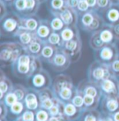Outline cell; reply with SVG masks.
<instances>
[{
    "mask_svg": "<svg viewBox=\"0 0 119 121\" xmlns=\"http://www.w3.org/2000/svg\"><path fill=\"white\" fill-rule=\"evenodd\" d=\"M52 88L56 97L65 103L71 102L76 91L72 78L64 73H59L54 77Z\"/></svg>",
    "mask_w": 119,
    "mask_h": 121,
    "instance_id": "6da1fadb",
    "label": "cell"
},
{
    "mask_svg": "<svg viewBox=\"0 0 119 121\" xmlns=\"http://www.w3.org/2000/svg\"><path fill=\"white\" fill-rule=\"evenodd\" d=\"M23 53V46L16 41L2 42L0 45V62L1 66L12 65Z\"/></svg>",
    "mask_w": 119,
    "mask_h": 121,
    "instance_id": "7a4b0ae2",
    "label": "cell"
},
{
    "mask_svg": "<svg viewBox=\"0 0 119 121\" xmlns=\"http://www.w3.org/2000/svg\"><path fill=\"white\" fill-rule=\"evenodd\" d=\"M104 24L102 15L95 10H90L79 16L78 27L88 33L92 34L98 31Z\"/></svg>",
    "mask_w": 119,
    "mask_h": 121,
    "instance_id": "3957f363",
    "label": "cell"
},
{
    "mask_svg": "<svg viewBox=\"0 0 119 121\" xmlns=\"http://www.w3.org/2000/svg\"><path fill=\"white\" fill-rule=\"evenodd\" d=\"M0 22L1 37H14L21 27V16L14 11L8 12Z\"/></svg>",
    "mask_w": 119,
    "mask_h": 121,
    "instance_id": "277c9868",
    "label": "cell"
},
{
    "mask_svg": "<svg viewBox=\"0 0 119 121\" xmlns=\"http://www.w3.org/2000/svg\"><path fill=\"white\" fill-rule=\"evenodd\" d=\"M111 76L114 75L111 73L109 65L95 60L88 67L87 79L99 85L102 81L109 78Z\"/></svg>",
    "mask_w": 119,
    "mask_h": 121,
    "instance_id": "5b68a950",
    "label": "cell"
},
{
    "mask_svg": "<svg viewBox=\"0 0 119 121\" xmlns=\"http://www.w3.org/2000/svg\"><path fill=\"white\" fill-rule=\"evenodd\" d=\"M31 60L32 56L24 52L11 65L14 76L21 79H29L34 74L31 66Z\"/></svg>",
    "mask_w": 119,
    "mask_h": 121,
    "instance_id": "8992f818",
    "label": "cell"
},
{
    "mask_svg": "<svg viewBox=\"0 0 119 121\" xmlns=\"http://www.w3.org/2000/svg\"><path fill=\"white\" fill-rule=\"evenodd\" d=\"M119 56L117 43L107 44L100 49L95 51V59L102 63L110 65Z\"/></svg>",
    "mask_w": 119,
    "mask_h": 121,
    "instance_id": "52a82bcc",
    "label": "cell"
},
{
    "mask_svg": "<svg viewBox=\"0 0 119 121\" xmlns=\"http://www.w3.org/2000/svg\"><path fill=\"white\" fill-rule=\"evenodd\" d=\"M29 79L31 87L37 91L51 87L53 82L50 73L43 68L36 71Z\"/></svg>",
    "mask_w": 119,
    "mask_h": 121,
    "instance_id": "ba28073f",
    "label": "cell"
},
{
    "mask_svg": "<svg viewBox=\"0 0 119 121\" xmlns=\"http://www.w3.org/2000/svg\"><path fill=\"white\" fill-rule=\"evenodd\" d=\"M82 41L80 35L71 40L63 42L62 50L66 52L71 59L72 63L77 62L82 55Z\"/></svg>",
    "mask_w": 119,
    "mask_h": 121,
    "instance_id": "9c48e42d",
    "label": "cell"
},
{
    "mask_svg": "<svg viewBox=\"0 0 119 121\" xmlns=\"http://www.w3.org/2000/svg\"><path fill=\"white\" fill-rule=\"evenodd\" d=\"M72 63L71 59L61 48L59 49L50 62L49 65L56 72H62L69 68Z\"/></svg>",
    "mask_w": 119,
    "mask_h": 121,
    "instance_id": "30bf717a",
    "label": "cell"
},
{
    "mask_svg": "<svg viewBox=\"0 0 119 121\" xmlns=\"http://www.w3.org/2000/svg\"><path fill=\"white\" fill-rule=\"evenodd\" d=\"M102 96H118L119 95V79L115 76L102 81L99 84Z\"/></svg>",
    "mask_w": 119,
    "mask_h": 121,
    "instance_id": "8fae6325",
    "label": "cell"
},
{
    "mask_svg": "<svg viewBox=\"0 0 119 121\" xmlns=\"http://www.w3.org/2000/svg\"><path fill=\"white\" fill-rule=\"evenodd\" d=\"M100 109L104 115L112 116L119 111V95L102 96L100 101Z\"/></svg>",
    "mask_w": 119,
    "mask_h": 121,
    "instance_id": "7c38bea8",
    "label": "cell"
},
{
    "mask_svg": "<svg viewBox=\"0 0 119 121\" xmlns=\"http://www.w3.org/2000/svg\"><path fill=\"white\" fill-rule=\"evenodd\" d=\"M77 89L84 95H90L102 99V93L100 86L97 83L90 81L88 79L81 81L78 83Z\"/></svg>",
    "mask_w": 119,
    "mask_h": 121,
    "instance_id": "4fadbf2b",
    "label": "cell"
},
{
    "mask_svg": "<svg viewBox=\"0 0 119 121\" xmlns=\"http://www.w3.org/2000/svg\"><path fill=\"white\" fill-rule=\"evenodd\" d=\"M96 32L104 46L110 43H117L119 41L113 33L111 26L109 24L105 23L100 30Z\"/></svg>",
    "mask_w": 119,
    "mask_h": 121,
    "instance_id": "5bb4252c",
    "label": "cell"
},
{
    "mask_svg": "<svg viewBox=\"0 0 119 121\" xmlns=\"http://www.w3.org/2000/svg\"><path fill=\"white\" fill-rule=\"evenodd\" d=\"M24 103L27 109L36 111L40 108V102L38 91L29 87L27 94L24 99Z\"/></svg>",
    "mask_w": 119,
    "mask_h": 121,
    "instance_id": "9a60e30c",
    "label": "cell"
},
{
    "mask_svg": "<svg viewBox=\"0 0 119 121\" xmlns=\"http://www.w3.org/2000/svg\"><path fill=\"white\" fill-rule=\"evenodd\" d=\"M66 26H78L79 14L74 9L67 6L59 15Z\"/></svg>",
    "mask_w": 119,
    "mask_h": 121,
    "instance_id": "2e32d148",
    "label": "cell"
},
{
    "mask_svg": "<svg viewBox=\"0 0 119 121\" xmlns=\"http://www.w3.org/2000/svg\"><path fill=\"white\" fill-rule=\"evenodd\" d=\"M14 38L16 39V41L23 46V48H25L34 41L36 39H37L38 36L36 35V32H33L24 28L20 27Z\"/></svg>",
    "mask_w": 119,
    "mask_h": 121,
    "instance_id": "e0dca14e",
    "label": "cell"
},
{
    "mask_svg": "<svg viewBox=\"0 0 119 121\" xmlns=\"http://www.w3.org/2000/svg\"><path fill=\"white\" fill-rule=\"evenodd\" d=\"M101 14L106 24L113 25L118 23L119 22V4H112Z\"/></svg>",
    "mask_w": 119,
    "mask_h": 121,
    "instance_id": "ac0fdd59",
    "label": "cell"
},
{
    "mask_svg": "<svg viewBox=\"0 0 119 121\" xmlns=\"http://www.w3.org/2000/svg\"><path fill=\"white\" fill-rule=\"evenodd\" d=\"M54 31L52 30L49 19H41L39 27L36 31L37 36L43 41H48Z\"/></svg>",
    "mask_w": 119,
    "mask_h": 121,
    "instance_id": "d6986e66",
    "label": "cell"
},
{
    "mask_svg": "<svg viewBox=\"0 0 119 121\" xmlns=\"http://www.w3.org/2000/svg\"><path fill=\"white\" fill-rule=\"evenodd\" d=\"M0 73V101H3L5 95L13 90L14 84L4 71L1 70Z\"/></svg>",
    "mask_w": 119,
    "mask_h": 121,
    "instance_id": "ffe728a7",
    "label": "cell"
},
{
    "mask_svg": "<svg viewBox=\"0 0 119 121\" xmlns=\"http://www.w3.org/2000/svg\"><path fill=\"white\" fill-rule=\"evenodd\" d=\"M41 19L36 15L21 17V27L33 32H36Z\"/></svg>",
    "mask_w": 119,
    "mask_h": 121,
    "instance_id": "44dd1931",
    "label": "cell"
},
{
    "mask_svg": "<svg viewBox=\"0 0 119 121\" xmlns=\"http://www.w3.org/2000/svg\"><path fill=\"white\" fill-rule=\"evenodd\" d=\"M82 111L75 106L71 102L65 103L64 116L68 121H78L82 115Z\"/></svg>",
    "mask_w": 119,
    "mask_h": 121,
    "instance_id": "7402d4cb",
    "label": "cell"
},
{
    "mask_svg": "<svg viewBox=\"0 0 119 121\" xmlns=\"http://www.w3.org/2000/svg\"><path fill=\"white\" fill-rule=\"evenodd\" d=\"M45 41H42L38 37L32 41L28 46L24 48V52L34 57H38L43 49Z\"/></svg>",
    "mask_w": 119,
    "mask_h": 121,
    "instance_id": "603a6c76",
    "label": "cell"
},
{
    "mask_svg": "<svg viewBox=\"0 0 119 121\" xmlns=\"http://www.w3.org/2000/svg\"><path fill=\"white\" fill-rule=\"evenodd\" d=\"M58 50L59 49L53 46L48 41H45L43 45V49L41 51L39 57L42 61L49 64Z\"/></svg>",
    "mask_w": 119,
    "mask_h": 121,
    "instance_id": "cb8c5ba5",
    "label": "cell"
},
{
    "mask_svg": "<svg viewBox=\"0 0 119 121\" xmlns=\"http://www.w3.org/2000/svg\"><path fill=\"white\" fill-rule=\"evenodd\" d=\"M48 8L51 15H59L66 7V0H48Z\"/></svg>",
    "mask_w": 119,
    "mask_h": 121,
    "instance_id": "d4e9b609",
    "label": "cell"
},
{
    "mask_svg": "<svg viewBox=\"0 0 119 121\" xmlns=\"http://www.w3.org/2000/svg\"><path fill=\"white\" fill-rule=\"evenodd\" d=\"M63 42L72 39L80 35L78 26H66L60 32Z\"/></svg>",
    "mask_w": 119,
    "mask_h": 121,
    "instance_id": "484cf974",
    "label": "cell"
},
{
    "mask_svg": "<svg viewBox=\"0 0 119 121\" xmlns=\"http://www.w3.org/2000/svg\"><path fill=\"white\" fill-rule=\"evenodd\" d=\"M25 1H26V8L22 17H27V16L36 15L41 4L38 0H25Z\"/></svg>",
    "mask_w": 119,
    "mask_h": 121,
    "instance_id": "4316f807",
    "label": "cell"
},
{
    "mask_svg": "<svg viewBox=\"0 0 119 121\" xmlns=\"http://www.w3.org/2000/svg\"><path fill=\"white\" fill-rule=\"evenodd\" d=\"M102 113L96 110L83 111L79 121H100Z\"/></svg>",
    "mask_w": 119,
    "mask_h": 121,
    "instance_id": "83f0119b",
    "label": "cell"
},
{
    "mask_svg": "<svg viewBox=\"0 0 119 121\" xmlns=\"http://www.w3.org/2000/svg\"><path fill=\"white\" fill-rule=\"evenodd\" d=\"M101 98L90 95H84V111L96 110L100 103Z\"/></svg>",
    "mask_w": 119,
    "mask_h": 121,
    "instance_id": "f1b7e54d",
    "label": "cell"
},
{
    "mask_svg": "<svg viewBox=\"0 0 119 121\" xmlns=\"http://www.w3.org/2000/svg\"><path fill=\"white\" fill-rule=\"evenodd\" d=\"M8 109H9V113L11 116H13L14 117L13 120H15L16 118L20 116L24 113V111L27 109V108L25 106L24 102L17 101V102H16L11 106H10Z\"/></svg>",
    "mask_w": 119,
    "mask_h": 121,
    "instance_id": "f546056e",
    "label": "cell"
},
{
    "mask_svg": "<svg viewBox=\"0 0 119 121\" xmlns=\"http://www.w3.org/2000/svg\"><path fill=\"white\" fill-rule=\"evenodd\" d=\"M52 29L55 32H61L62 30L66 27V25L61 20V18L57 15H51L49 19Z\"/></svg>",
    "mask_w": 119,
    "mask_h": 121,
    "instance_id": "4dcf8cb0",
    "label": "cell"
},
{
    "mask_svg": "<svg viewBox=\"0 0 119 121\" xmlns=\"http://www.w3.org/2000/svg\"><path fill=\"white\" fill-rule=\"evenodd\" d=\"M64 106H65V102L57 98L56 103L48 111L50 114V116H64Z\"/></svg>",
    "mask_w": 119,
    "mask_h": 121,
    "instance_id": "1f68e13d",
    "label": "cell"
},
{
    "mask_svg": "<svg viewBox=\"0 0 119 121\" xmlns=\"http://www.w3.org/2000/svg\"><path fill=\"white\" fill-rule=\"evenodd\" d=\"M28 90L29 88L26 87L24 86L20 83H17V84H14L12 91L16 95L18 101L24 102V99L27 94Z\"/></svg>",
    "mask_w": 119,
    "mask_h": 121,
    "instance_id": "d6a6232c",
    "label": "cell"
},
{
    "mask_svg": "<svg viewBox=\"0 0 119 121\" xmlns=\"http://www.w3.org/2000/svg\"><path fill=\"white\" fill-rule=\"evenodd\" d=\"M48 42L52 45L53 46L57 48L58 49L62 48L63 44V41L62 39L61 34L59 32H52V34L50 35V36L48 40Z\"/></svg>",
    "mask_w": 119,
    "mask_h": 121,
    "instance_id": "836d02e7",
    "label": "cell"
},
{
    "mask_svg": "<svg viewBox=\"0 0 119 121\" xmlns=\"http://www.w3.org/2000/svg\"><path fill=\"white\" fill-rule=\"evenodd\" d=\"M71 102L75 106H77L78 108L82 110V111H84V95L77 89V87H76V91H75V95L71 100Z\"/></svg>",
    "mask_w": 119,
    "mask_h": 121,
    "instance_id": "e575fe53",
    "label": "cell"
},
{
    "mask_svg": "<svg viewBox=\"0 0 119 121\" xmlns=\"http://www.w3.org/2000/svg\"><path fill=\"white\" fill-rule=\"evenodd\" d=\"M14 12L17 13L21 17L22 16L25 8H26V1L25 0H16L13 4L11 6Z\"/></svg>",
    "mask_w": 119,
    "mask_h": 121,
    "instance_id": "d590c367",
    "label": "cell"
},
{
    "mask_svg": "<svg viewBox=\"0 0 119 121\" xmlns=\"http://www.w3.org/2000/svg\"><path fill=\"white\" fill-rule=\"evenodd\" d=\"M36 113V121H48L50 118V114L48 110L40 108Z\"/></svg>",
    "mask_w": 119,
    "mask_h": 121,
    "instance_id": "8d00e7d4",
    "label": "cell"
},
{
    "mask_svg": "<svg viewBox=\"0 0 119 121\" xmlns=\"http://www.w3.org/2000/svg\"><path fill=\"white\" fill-rule=\"evenodd\" d=\"M17 98L16 97V95L13 92V91L8 92V94H6L3 99V101L1 102H4L6 105L9 108L10 106H11L13 104H14L16 102H17Z\"/></svg>",
    "mask_w": 119,
    "mask_h": 121,
    "instance_id": "74e56055",
    "label": "cell"
},
{
    "mask_svg": "<svg viewBox=\"0 0 119 121\" xmlns=\"http://www.w3.org/2000/svg\"><path fill=\"white\" fill-rule=\"evenodd\" d=\"M113 4L111 0H97V8L98 11L102 13L107 9H109Z\"/></svg>",
    "mask_w": 119,
    "mask_h": 121,
    "instance_id": "f35d334b",
    "label": "cell"
},
{
    "mask_svg": "<svg viewBox=\"0 0 119 121\" xmlns=\"http://www.w3.org/2000/svg\"><path fill=\"white\" fill-rule=\"evenodd\" d=\"M90 10H91V9H90L89 6H88V4L86 0H79V1L78 5H77V9H76L79 16L84 13L90 11Z\"/></svg>",
    "mask_w": 119,
    "mask_h": 121,
    "instance_id": "ab89813d",
    "label": "cell"
},
{
    "mask_svg": "<svg viewBox=\"0 0 119 121\" xmlns=\"http://www.w3.org/2000/svg\"><path fill=\"white\" fill-rule=\"evenodd\" d=\"M109 67L112 74L116 77L119 78V56L109 65Z\"/></svg>",
    "mask_w": 119,
    "mask_h": 121,
    "instance_id": "60d3db41",
    "label": "cell"
},
{
    "mask_svg": "<svg viewBox=\"0 0 119 121\" xmlns=\"http://www.w3.org/2000/svg\"><path fill=\"white\" fill-rule=\"evenodd\" d=\"M8 113V107L4 102L0 101V118H6Z\"/></svg>",
    "mask_w": 119,
    "mask_h": 121,
    "instance_id": "b9f144b4",
    "label": "cell"
},
{
    "mask_svg": "<svg viewBox=\"0 0 119 121\" xmlns=\"http://www.w3.org/2000/svg\"><path fill=\"white\" fill-rule=\"evenodd\" d=\"M7 5L2 1L0 0V19L3 18L8 12L7 11Z\"/></svg>",
    "mask_w": 119,
    "mask_h": 121,
    "instance_id": "7bdbcfd3",
    "label": "cell"
},
{
    "mask_svg": "<svg viewBox=\"0 0 119 121\" xmlns=\"http://www.w3.org/2000/svg\"><path fill=\"white\" fill-rule=\"evenodd\" d=\"M79 1V0H66L67 6L70 7V8H72V9H74L75 10L77 9Z\"/></svg>",
    "mask_w": 119,
    "mask_h": 121,
    "instance_id": "ee69618b",
    "label": "cell"
},
{
    "mask_svg": "<svg viewBox=\"0 0 119 121\" xmlns=\"http://www.w3.org/2000/svg\"><path fill=\"white\" fill-rule=\"evenodd\" d=\"M111 26L113 33L115 36L116 39H117V41H119V22L115 24V25H111Z\"/></svg>",
    "mask_w": 119,
    "mask_h": 121,
    "instance_id": "f6af8a7d",
    "label": "cell"
},
{
    "mask_svg": "<svg viewBox=\"0 0 119 121\" xmlns=\"http://www.w3.org/2000/svg\"><path fill=\"white\" fill-rule=\"evenodd\" d=\"M86 2L88 3L91 10H95L98 11V8H97V0H86Z\"/></svg>",
    "mask_w": 119,
    "mask_h": 121,
    "instance_id": "bcb514c9",
    "label": "cell"
},
{
    "mask_svg": "<svg viewBox=\"0 0 119 121\" xmlns=\"http://www.w3.org/2000/svg\"><path fill=\"white\" fill-rule=\"evenodd\" d=\"M48 121H68L64 116H50Z\"/></svg>",
    "mask_w": 119,
    "mask_h": 121,
    "instance_id": "7dc6e473",
    "label": "cell"
},
{
    "mask_svg": "<svg viewBox=\"0 0 119 121\" xmlns=\"http://www.w3.org/2000/svg\"><path fill=\"white\" fill-rule=\"evenodd\" d=\"M111 117H112L114 121H119V111L116 112L115 113H114L111 116Z\"/></svg>",
    "mask_w": 119,
    "mask_h": 121,
    "instance_id": "c3c4849f",
    "label": "cell"
},
{
    "mask_svg": "<svg viewBox=\"0 0 119 121\" xmlns=\"http://www.w3.org/2000/svg\"><path fill=\"white\" fill-rule=\"evenodd\" d=\"M7 6H11L13 4V3H14V1H16V0H2Z\"/></svg>",
    "mask_w": 119,
    "mask_h": 121,
    "instance_id": "681fc988",
    "label": "cell"
},
{
    "mask_svg": "<svg viewBox=\"0 0 119 121\" xmlns=\"http://www.w3.org/2000/svg\"><path fill=\"white\" fill-rule=\"evenodd\" d=\"M113 4H119V0H111Z\"/></svg>",
    "mask_w": 119,
    "mask_h": 121,
    "instance_id": "f907efd6",
    "label": "cell"
},
{
    "mask_svg": "<svg viewBox=\"0 0 119 121\" xmlns=\"http://www.w3.org/2000/svg\"><path fill=\"white\" fill-rule=\"evenodd\" d=\"M13 121H24V120H22L21 118H20V116H19V117H17V118H16L15 120H13Z\"/></svg>",
    "mask_w": 119,
    "mask_h": 121,
    "instance_id": "816d5d0a",
    "label": "cell"
},
{
    "mask_svg": "<svg viewBox=\"0 0 119 121\" xmlns=\"http://www.w3.org/2000/svg\"><path fill=\"white\" fill-rule=\"evenodd\" d=\"M40 4H43V3H44V2H45L46 1H48V0H38Z\"/></svg>",
    "mask_w": 119,
    "mask_h": 121,
    "instance_id": "f5cc1de1",
    "label": "cell"
},
{
    "mask_svg": "<svg viewBox=\"0 0 119 121\" xmlns=\"http://www.w3.org/2000/svg\"><path fill=\"white\" fill-rule=\"evenodd\" d=\"M0 121H8L6 118H0Z\"/></svg>",
    "mask_w": 119,
    "mask_h": 121,
    "instance_id": "db71d44e",
    "label": "cell"
},
{
    "mask_svg": "<svg viewBox=\"0 0 119 121\" xmlns=\"http://www.w3.org/2000/svg\"></svg>",
    "mask_w": 119,
    "mask_h": 121,
    "instance_id": "11a10c76",
    "label": "cell"
}]
</instances>
